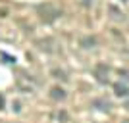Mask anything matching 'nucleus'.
<instances>
[{"mask_svg":"<svg viewBox=\"0 0 129 123\" xmlns=\"http://www.w3.org/2000/svg\"><path fill=\"white\" fill-rule=\"evenodd\" d=\"M39 12L43 14V16H41V17H43L44 21H54L56 17H60V16H62V12H60V10H56V8H52V6H50V4L39 6Z\"/></svg>","mask_w":129,"mask_h":123,"instance_id":"1","label":"nucleus"},{"mask_svg":"<svg viewBox=\"0 0 129 123\" xmlns=\"http://www.w3.org/2000/svg\"><path fill=\"white\" fill-rule=\"evenodd\" d=\"M94 77L98 79V83H108V65L98 64L96 67H94Z\"/></svg>","mask_w":129,"mask_h":123,"instance_id":"2","label":"nucleus"},{"mask_svg":"<svg viewBox=\"0 0 129 123\" xmlns=\"http://www.w3.org/2000/svg\"><path fill=\"white\" fill-rule=\"evenodd\" d=\"M114 92H116V96H119V98H127L129 96V85H125V83H116V85H114Z\"/></svg>","mask_w":129,"mask_h":123,"instance_id":"3","label":"nucleus"},{"mask_svg":"<svg viewBox=\"0 0 129 123\" xmlns=\"http://www.w3.org/2000/svg\"><path fill=\"white\" fill-rule=\"evenodd\" d=\"M50 96H52L54 100H64V98H66V91H64V89H60V87H54L52 91H50Z\"/></svg>","mask_w":129,"mask_h":123,"instance_id":"4","label":"nucleus"},{"mask_svg":"<svg viewBox=\"0 0 129 123\" xmlns=\"http://www.w3.org/2000/svg\"><path fill=\"white\" fill-rule=\"evenodd\" d=\"M92 106H98V110H102V112H108V110H110V102L104 100V98H96V100L92 102Z\"/></svg>","mask_w":129,"mask_h":123,"instance_id":"5","label":"nucleus"},{"mask_svg":"<svg viewBox=\"0 0 129 123\" xmlns=\"http://www.w3.org/2000/svg\"><path fill=\"white\" fill-rule=\"evenodd\" d=\"M96 44V38L94 37H85V38H81V46L83 48H92Z\"/></svg>","mask_w":129,"mask_h":123,"instance_id":"6","label":"nucleus"},{"mask_svg":"<svg viewBox=\"0 0 129 123\" xmlns=\"http://www.w3.org/2000/svg\"><path fill=\"white\" fill-rule=\"evenodd\" d=\"M52 73H54V75H58V79H68V77H66V73H64V71H58V69H54Z\"/></svg>","mask_w":129,"mask_h":123,"instance_id":"7","label":"nucleus"},{"mask_svg":"<svg viewBox=\"0 0 129 123\" xmlns=\"http://www.w3.org/2000/svg\"><path fill=\"white\" fill-rule=\"evenodd\" d=\"M2 106H4V98L0 96V108H2Z\"/></svg>","mask_w":129,"mask_h":123,"instance_id":"8","label":"nucleus"},{"mask_svg":"<svg viewBox=\"0 0 129 123\" xmlns=\"http://www.w3.org/2000/svg\"><path fill=\"white\" fill-rule=\"evenodd\" d=\"M125 108H129V100H127V104H125Z\"/></svg>","mask_w":129,"mask_h":123,"instance_id":"9","label":"nucleus"},{"mask_svg":"<svg viewBox=\"0 0 129 123\" xmlns=\"http://www.w3.org/2000/svg\"><path fill=\"white\" fill-rule=\"evenodd\" d=\"M123 123H129V121H123Z\"/></svg>","mask_w":129,"mask_h":123,"instance_id":"10","label":"nucleus"}]
</instances>
